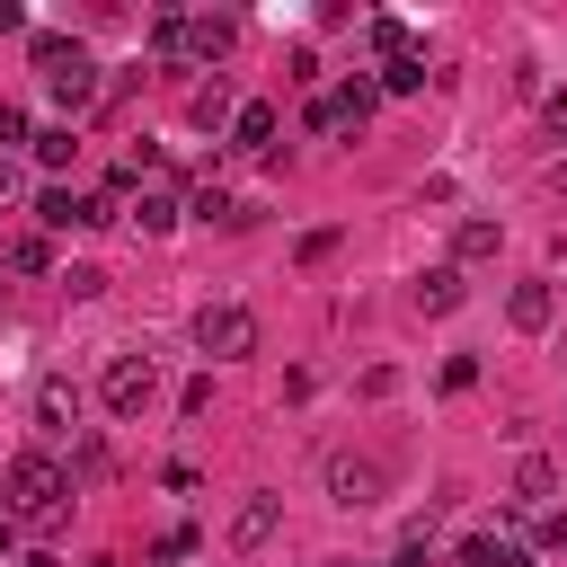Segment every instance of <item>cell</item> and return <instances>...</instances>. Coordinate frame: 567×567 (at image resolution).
<instances>
[{"instance_id": "6da1fadb", "label": "cell", "mask_w": 567, "mask_h": 567, "mask_svg": "<svg viewBox=\"0 0 567 567\" xmlns=\"http://www.w3.org/2000/svg\"><path fill=\"white\" fill-rule=\"evenodd\" d=\"M230 35H239L230 18H177V9H159V18H151V44H159L168 62H221V53H230Z\"/></svg>"}, {"instance_id": "7a4b0ae2", "label": "cell", "mask_w": 567, "mask_h": 567, "mask_svg": "<svg viewBox=\"0 0 567 567\" xmlns=\"http://www.w3.org/2000/svg\"><path fill=\"white\" fill-rule=\"evenodd\" d=\"M195 346H204L213 363L257 354V310H248V301H204V310H195Z\"/></svg>"}, {"instance_id": "3957f363", "label": "cell", "mask_w": 567, "mask_h": 567, "mask_svg": "<svg viewBox=\"0 0 567 567\" xmlns=\"http://www.w3.org/2000/svg\"><path fill=\"white\" fill-rule=\"evenodd\" d=\"M0 496H9V514L53 523V505H62V470H53L44 452H18V461H9V478H0Z\"/></svg>"}, {"instance_id": "277c9868", "label": "cell", "mask_w": 567, "mask_h": 567, "mask_svg": "<svg viewBox=\"0 0 567 567\" xmlns=\"http://www.w3.org/2000/svg\"><path fill=\"white\" fill-rule=\"evenodd\" d=\"M35 71L53 80V97H62L71 115L97 97V71H89V53H80V44H62V35H35Z\"/></svg>"}, {"instance_id": "5b68a950", "label": "cell", "mask_w": 567, "mask_h": 567, "mask_svg": "<svg viewBox=\"0 0 567 567\" xmlns=\"http://www.w3.org/2000/svg\"><path fill=\"white\" fill-rule=\"evenodd\" d=\"M97 390H106V408H115V416H142V408H151V390H159V372H151V354H115Z\"/></svg>"}, {"instance_id": "8992f818", "label": "cell", "mask_w": 567, "mask_h": 567, "mask_svg": "<svg viewBox=\"0 0 567 567\" xmlns=\"http://www.w3.org/2000/svg\"><path fill=\"white\" fill-rule=\"evenodd\" d=\"M381 487H390V470H381L372 452H337V461H328V496H337V505H381Z\"/></svg>"}, {"instance_id": "52a82bcc", "label": "cell", "mask_w": 567, "mask_h": 567, "mask_svg": "<svg viewBox=\"0 0 567 567\" xmlns=\"http://www.w3.org/2000/svg\"><path fill=\"white\" fill-rule=\"evenodd\" d=\"M372 106H381V89H372V80H346V89H328V97L310 106V124H319V133H363Z\"/></svg>"}, {"instance_id": "ba28073f", "label": "cell", "mask_w": 567, "mask_h": 567, "mask_svg": "<svg viewBox=\"0 0 567 567\" xmlns=\"http://www.w3.org/2000/svg\"><path fill=\"white\" fill-rule=\"evenodd\" d=\"M35 213H44V230H89V221H106V204H80L71 186H44Z\"/></svg>"}, {"instance_id": "9c48e42d", "label": "cell", "mask_w": 567, "mask_h": 567, "mask_svg": "<svg viewBox=\"0 0 567 567\" xmlns=\"http://www.w3.org/2000/svg\"><path fill=\"white\" fill-rule=\"evenodd\" d=\"M275 523H284V505H275V496H248V505L230 514V549H266Z\"/></svg>"}, {"instance_id": "30bf717a", "label": "cell", "mask_w": 567, "mask_h": 567, "mask_svg": "<svg viewBox=\"0 0 567 567\" xmlns=\"http://www.w3.org/2000/svg\"><path fill=\"white\" fill-rule=\"evenodd\" d=\"M230 142H239V151H275V106H266V97L230 106Z\"/></svg>"}, {"instance_id": "8fae6325", "label": "cell", "mask_w": 567, "mask_h": 567, "mask_svg": "<svg viewBox=\"0 0 567 567\" xmlns=\"http://www.w3.org/2000/svg\"><path fill=\"white\" fill-rule=\"evenodd\" d=\"M505 310H514V328H523V337H540V328L558 319V292H549V284H514V301H505Z\"/></svg>"}, {"instance_id": "7c38bea8", "label": "cell", "mask_w": 567, "mask_h": 567, "mask_svg": "<svg viewBox=\"0 0 567 567\" xmlns=\"http://www.w3.org/2000/svg\"><path fill=\"white\" fill-rule=\"evenodd\" d=\"M35 425H44V434H71V425H80V390H71V381H44V390H35Z\"/></svg>"}, {"instance_id": "4fadbf2b", "label": "cell", "mask_w": 567, "mask_h": 567, "mask_svg": "<svg viewBox=\"0 0 567 567\" xmlns=\"http://www.w3.org/2000/svg\"><path fill=\"white\" fill-rule=\"evenodd\" d=\"M452 257H461V266H470V257H496V221H487V213H470V221L452 230Z\"/></svg>"}, {"instance_id": "5bb4252c", "label": "cell", "mask_w": 567, "mask_h": 567, "mask_svg": "<svg viewBox=\"0 0 567 567\" xmlns=\"http://www.w3.org/2000/svg\"><path fill=\"white\" fill-rule=\"evenodd\" d=\"M461 301V266H434L425 284H416V310H452Z\"/></svg>"}, {"instance_id": "9a60e30c", "label": "cell", "mask_w": 567, "mask_h": 567, "mask_svg": "<svg viewBox=\"0 0 567 567\" xmlns=\"http://www.w3.org/2000/svg\"><path fill=\"white\" fill-rule=\"evenodd\" d=\"M461 567H523V558H514V540H487L478 532V540H461Z\"/></svg>"}, {"instance_id": "2e32d148", "label": "cell", "mask_w": 567, "mask_h": 567, "mask_svg": "<svg viewBox=\"0 0 567 567\" xmlns=\"http://www.w3.org/2000/svg\"><path fill=\"white\" fill-rule=\"evenodd\" d=\"M381 89H399V97H408V89H425V62H416V44H408V53H390V71H381Z\"/></svg>"}, {"instance_id": "e0dca14e", "label": "cell", "mask_w": 567, "mask_h": 567, "mask_svg": "<svg viewBox=\"0 0 567 567\" xmlns=\"http://www.w3.org/2000/svg\"><path fill=\"white\" fill-rule=\"evenodd\" d=\"M221 115H230V80H221V71H213V80H204V89H195V124H221Z\"/></svg>"}, {"instance_id": "ac0fdd59", "label": "cell", "mask_w": 567, "mask_h": 567, "mask_svg": "<svg viewBox=\"0 0 567 567\" xmlns=\"http://www.w3.org/2000/svg\"><path fill=\"white\" fill-rule=\"evenodd\" d=\"M133 221H142V230H168V221H177V195H168V186H151V195H142V213H133Z\"/></svg>"}, {"instance_id": "d6986e66", "label": "cell", "mask_w": 567, "mask_h": 567, "mask_svg": "<svg viewBox=\"0 0 567 567\" xmlns=\"http://www.w3.org/2000/svg\"><path fill=\"white\" fill-rule=\"evenodd\" d=\"M71 151H80V142H71V124H53V133H35V159H44V168H62Z\"/></svg>"}, {"instance_id": "ffe728a7", "label": "cell", "mask_w": 567, "mask_h": 567, "mask_svg": "<svg viewBox=\"0 0 567 567\" xmlns=\"http://www.w3.org/2000/svg\"><path fill=\"white\" fill-rule=\"evenodd\" d=\"M514 496L540 505V496H549V461H523V470H514Z\"/></svg>"}, {"instance_id": "44dd1931", "label": "cell", "mask_w": 567, "mask_h": 567, "mask_svg": "<svg viewBox=\"0 0 567 567\" xmlns=\"http://www.w3.org/2000/svg\"><path fill=\"white\" fill-rule=\"evenodd\" d=\"M532 540H540V549H567V514H540V523H532Z\"/></svg>"}, {"instance_id": "7402d4cb", "label": "cell", "mask_w": 567, "mask_h": 567, "mask_svg": "<svg viewBox=\"0 0 567 567\" xmlns=\"http://www.w3.org/2000/svg\"><path fill=\"white\" fill-rule=\"evenodd\" d=\"M0 142H27V106H0Z\"/></svg>"}, {"instance_id": "603a6c76", "label": "cell", "mask_w": 567, "mask_h": 567, "mask_svg": "<svg viewBox=\"0 0 567 567\" xmlns=\"http://www.w3.org/2000/svg\"><path fill=\"white\" fill-rule=\"evenodd\" d=\"M9 195H18V168H9V159H0V204H9Z\"/></svg>"}, {"instance_id": "cb8c5ba5", "label": "cell", "mask_w": 567, "mask_h": 567, "mask_svg": "<svg viewBox=\"0 0 567 567\" xmlns=\"http://www.w3.org/2000/svg\"><path fill=\"white\" fill-rule=\"evenodd\" d=\"M549 124H558V133H567V89H558V97H549Z\"/></svg>"}, {"instance_id": "d4e9b609", "label": "cell", "mask_w": 567, "mask_h": 567, "mask_svg": "<svg viewBox=\"0 0 567 567\" xmlns=\"http://www.w3.org/2000/svg\"><path fill=\"white\" fill-rule=\"evenodd\" d=\"M549 195H567V159H549Z\"/></svg>"}]
</instances>
